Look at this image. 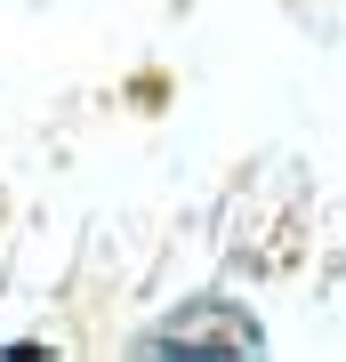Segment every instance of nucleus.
Instances as JSON below:
<instances>
[{"instance_id": "nucleus-1", "label": "nucleus", "mask_w": 346, "mask_h": 362, "mask_svg": "<svg viewBox=\"0 0 346 362\" xmlns=\"http://www.w3.org/2000/svg\"><path fill=\"white\" fill-rule=\"evenodd\" d=\"M145 354H258V322L233 306H193L145 338Z\"/></svg>"}]
</instances>
